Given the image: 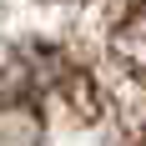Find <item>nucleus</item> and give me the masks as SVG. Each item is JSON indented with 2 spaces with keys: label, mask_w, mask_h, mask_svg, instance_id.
I'll use <instances>...</instances> for the list:
<instances>
[{
  "label": "nucleus",
  "mask_w": 146,
  "mask_h": 146,
  "mask_svg": "<svg viewBox=\"0 0 146 146\" xmlns=\"http://www.w3.org/2000/svg\"><path fill=\"white\" fill-rule=\"evenodd\" d=\"M111 50H116L136 76H146V0H131V10L111 30Z\"/></svg>",
  "instance_id": "obj_2"
},
{
  "label": "nucleus",
  "mask_w": 146,
  "mask_h": 146,
  "mask_svg": "<svg viewBox=\"0 0 146 146\" xmlns=\"http://www.w3.org/2000/svg\"><path fill=\"white\" fill-rule=\"evenodd\" d=\"M136 146H146V136H141V141H136Z\"/></svg>",
  "instance_id": "obj_3"
},
{
  "label": "nucleus",
  "mask_w": 146,
  "mask_h": 146,
  "mask_svg": "<svg viewBox=\"0 0 146 146\" xmlns=\"http://www.w3.org/2000/svg\"><path fill=\"white\" fill-rule=\"evenodd\" d=\"M0 101L5 106H35V111H66L76 121H96L101 116V96L81 66L50 50V45H30L15 50L0 71Z\"/></svg>",
  "instance_id": "obj_1"
}]
</instances>
